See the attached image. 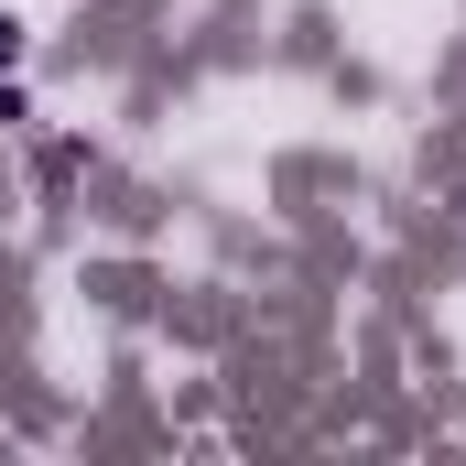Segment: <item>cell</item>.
Instances as JSON below:
<instances>
[{"label":"cell","instance_id":"cell-1","mask_svg":"<svg viewBox=\"0 0 466 466\" xmlns=\"http://www.w3.org/2000/svg\"><path fill=\"white\" fill-rule=\"evenodd\" d=\"M0 76H22V22L0 11Z\"/></svg>","mask_w":466,"mask_h":466}]
</instances>
